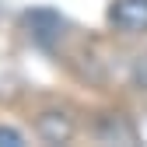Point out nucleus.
<instances>
[{
	"label": "nucleus",
	"mask_w": 147,
	"mask_h": 147,
	"mask_svg": "<svg viewBox=\"0 0 147 147\" xmlns=\"http://www.w3.org/2000/svg\"><path fill=\"white\" fill-rule=\"evenodd\" d=\"M109 18H112V25H116L119 32L137 35V32L147 28V0H119Z\"/></svg>",
	"instance_id": "f257e3e1"
},
{
	"label": "nucleus",
	"mask_w": 147,
	"mask_h": 147,
	"mask_svg": "<svg viewBox=\"0 0 147 147\" xmlns=\"http://www.w3.org/2000/svg\"><path fill=\"white\" fill-rule=\"evenodd\" d=\"M0 144H25V137L18 130H7V126H0Z\"/></svg>",
	"instance_id": "f03ea898"
}]
</instances>
